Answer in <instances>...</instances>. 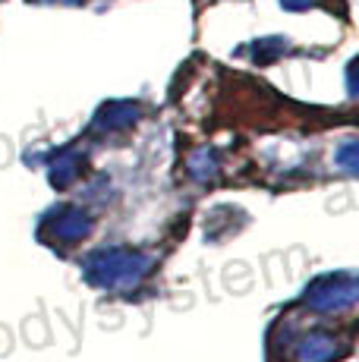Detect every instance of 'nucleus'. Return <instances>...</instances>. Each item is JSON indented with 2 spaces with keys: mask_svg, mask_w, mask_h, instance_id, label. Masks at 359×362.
I'll use <instances>...</instances> for the list:
<instances>
[{
  "mask_svg": "<svg viewBox=\"0 0 359 362\" xmlns=\"http://www.w3.org/2000/svg\"><path fill=\"white\" fill-rule=\"evenodd\" d=\"M151 259L133 249H105L86 262V277L101 290H129L148 274Z\"/></svg>",
  "mask_w": 359,
  "mask_h": 362,
  "instance_id": "f257e3e1",
  "label": "nucleus"
},
{
  "mask_svg": "<svg viewBox=\"0 0 359 362\" xmlns=\"http://www.w3.org/2000/svg\"><path fill=\"white\" fill-rule=\"evenodd\" d=\"M353 299H356V277L353 274L322 277L306 293V303L319 312H334V309H343V305H353Z\"/></svg>",
  "mask_w": 359,
  "mask_h": 362,
  "instance_id": "f03ea898",
  "label": "nucleus"
},
{
  "mask_svg": "<svg viewBox=\"0 0 359 362\" xmlns=\"http://www.w3.org/2000/svg\"><path fill=\"white\" fill-rule=\"evenodd\" d=\"M88 218L79 211V208H66L64 214H54V218H47L45 221V227H41V240H47V243H76V240H82V236L88 233Z\"/></svg>",
  "mask_w": 359,
  "mask_h": 362,
  "instance_id": "7ed1b4c3",
  "label": "nucleus"
},
{
  "mask_svg": "<svg viewBox=\"0 0 359 362\" xmlns=\"http://www.w3.org/2000/svg\"><path fill=\"white\" fill-rule=\"evenodd\" d=\"M337 353V340L331 334H309L296 344L293 359L296 362H328Z\"/></svg>",
  "mask_w": 359,
  "mask_h": 362,
  "instance_id": "20e7f679",
  "label": "nucleus"
},
{
  "mask_svg": "<svg viewBox=\"0 0 359 362\" xmlns=\"http://www.w3.org/2000/svg\"><path fill=\"white\" fill-rule=\"evenodd\" d=\"M79 158L76 155H66V158H60V161H54V170H51V183L54 186H66L70 180L79 173Z\"/></svg>",
  "mask_w": 359,
  "mask_h": 362,
  "instance_id": "39448f33",
  "label": "nucleus"
}]
</instances>
